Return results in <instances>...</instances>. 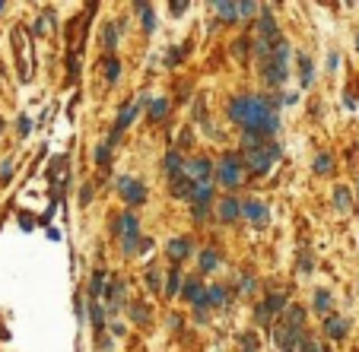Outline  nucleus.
Returning <instances> with one entry per match:
<instances>
[{"label": "nucleus", "mask_w": 359, "mask_h": 352, "mask_svg": "<svg viewBox=\"0 0 359 352\" xmlns=\"http://www.w3.org/2000/svg\"><path fill=\"white\" fill-rule=\"evenodd\" d=\"M242 216H245L248 222H254V226H267L270 209L264 206L261 200H245V203H242Z\"/></svg>", "instance_id": "1a4fd4ad"}, {"label": "nucleus", "mask_w": 359, "mask_h": 352, "mask_svg": "<svg viewBox=\"0 0 359 352\" xmlns=\"http://www.w3.org/2000/svg\"><path fill=\"white\" fill-rule=\"evenodd\" d=\"M188 254H191V238H172L168 241V257H172L175 263L185 260Z\"/></svg>", "instance_id": "2eb2a0df"}, {"label": "nucleus", "mask_w": 359, "mask_h": 352, "mask_svg": "<svg viewBox=\"0 0 359 352\" xmlns=\"http://www.w3.org/2000/svg\"><path fill=\"white\" fill-rule=\"evenodd\" d=\"M146 289L156 292V295L162 292V273H159V270H150V273H146Z\"/></svg>", "instance_id": "473e14b6"}, {"label": "nucleus", "mask_w": 359, "mask_h": 352, "mask_svg": "<svg viewBox=\"0 0 359 352\" xmlns=\"http://www.w3.org/2000/svg\"><path fill=\"white\" fill-rule=\"evenodd\" d=\"M274 38H280V32H276V19L270 16V10L264 6L261 19H257V42H274Z\"/></svg>", "instance_id": "9d476101"}, {"label": "nucleus", "mask_w": 359, "mask_h": 352, "mask_svg": "<svg viewBox=\"0 0 359 352\" xmlns=\"http://www.w3.org/2000/svg\"><path fill=\"white\" fill-rule=\"evenodd\" d=\"M242 289H245V292H251V289H254V279H251V276H245V279H242Z\"/></svg>", "instance_id": "8fccbe9b"}, {"label": "nucleus", "mask_w": 359, "mask_h": 352, "mask_svg": "<svg viewBox=\"0 0 359 352\" xmlns=\"http://www.w3.org/2000/svg\"><path fill=\"white\" fill-rule=\"evenodd\" d=\"M324 333H328L331 340H343V336L350 333V321L347 317H337V314H328L324 317Z\"/></svg>", "instance_id": "9b49d317"}, {"label": "nucleus", "mask_w": 359, "mask_h": 352, "mask_svg": "<svg viewBox=\"0 0 359 352\" xmlns=\"http://www.w3.org/2000/svg\"><path fill=\"white\" fill-rule=\"evenodd\" d=\"M286 60H289V45H286V38H283V42L276 45V51L270 54L267 60H261V76H264V83H267V86H283V83H286V76H289Z\"/></svg>", "instance_id": "f03ea898"}, {"label": "nucleus", "mask_w": 359, "mask_h": 352, "mask_svg": "<svg viewBox=\"0 0 359 352\" xmlns=\"http://www.w3.org/2000/svg\"><path fill=\"white\" fill-rule=\"evenodd\" d=\"M134 10L143 16V32H153L156 29V10H153V6L143 3V0H137V3H134Z\"/></svg>", "instance_id": "aec40b11"}, {"label": "nucleus", "mask_w": 359, "mask_h": 352, "mask_svg": "<svg viewBox=\"0 0 359 352\" xmlns=\"http://www.w3.org/2000/svg\"><path fill=\"white\" fill-rule=\"evenodd\" d=\"M178 292H181V299H185V302H191V304H194V302L200 299V295H204V289H200V282H197V279H185Z\"/></svg>", "instance_id": "4be33fe9"}, {"label": "nucleus", "mask_w": 359, "mask_h": 352, "mask_svg": "<svg viewBox=\"0 0 359 352\" xmlns=\"http://www.w3.org/2000/svg\"><path fill=\"white\" fill-rule=\"evenodd\" d=\"M178 289H181V270L175 267V270H168V282H166V295L168 299H175L178 295Z\"/></svg>", "instance_id": "bb28decb"}, {"label": "nucleus", "mask_w": 359, "mask_h": 352, "mask_svg": "<svg viewBox=\"0 0 359 352\" xmlns=\"http://www.w3.org/2000/svg\"><path fill=\"white\" fill-rule=\"evenodd\" d=\"M296 101H299V96H296V92H289V96L283 99V105H296Z\"/></svg>", "instance_id": "3c124183"}, {"label": "nucleus", "mask_w": 359, "mask_h": 352, "mask_svg": "<svg viewBox=\"0 0 359 352\" xmlns=\"http://www.w3.org/2000/svg\"><path fill=\"white\" fill-rule=\"evenodd\" d=\"M299 270H302V273H311V270H315V260H311V254H308V251H302V254H299Z\"/></svg>", "instance_id": "e433bc0d"}, {"label": "nucleus", "mask_w": 359, "mask_h": 352, "mask_svg": "<svg viewBox=\"0 0 359 352\" xmlns=\"http://www.w3.org/2000/svg\"><path fill=\"white\" fill-rule=\"evenodd\" d=\"M16 127H19V133L26 137V133L32 130V121H29V118H19V121H16Z\"/></svg>", "instance_id": "a18cd8bd"}, {"label": "nucleus", "mask_w": 359, "mask_h": 352, "mask_svg": "<svg viewBox=\"0 0 359 352\" xmlns=\"http://www.w3.org/2000/svg\"><path fill=\"white\" fill-rule=\"evenodd\" d=\"M105 282H108V273H105V270H96V273H92V282H89V299L99 302V295H102Z\"/></svg>", "instance_id": "5701e85b"}, {"label": "nucleus", "mask_w": 359, "mask_h": 352, "mask_svg": "<svg viewBox=\"0 0 359 352\" xmlns=\"http://www.w3.org/2000/svg\"><path fill=\"white\" fill-rule=\"evenodd\" d=\"M102 45H105V51H108V57H111V51H114V45H118V29H114L111 23L105 25V32H102Z\"/></svg>", "instance_id": "c756f323"}, {"label": "nucleus", "mask_w": 359, "mask_h": 352, "mask_svg": "<svg viewBox=\"0 0 359 352\" xmlns=\"http://www.w3.org/2000/svg\"><path fill=\"white\" fill-rule=\"evenodd\" d=\"M248 42H251V38H239V42H235V57H239V60H245V54H248Z\"/></svg>", "instance_id": "a19ab883"}, {"label": "nucleus", "mask_w": 359, "mask_h": 352, "mask_svg": "<svg viewBox=\"0 0 359 352\" xmlns=\"http://www.w3.org/2000/svg\"><path fill=\"white\" fill-rule=\"evenodd\" d=\"M131 317H134L137 324H150V311H146V304H137V302H134V304H131Z\"/></svg>", "instance_id": "72a5a7b5"}, {"label": "nucleus", "mask_w": 359, "mask_h": 352, "mask_svg": "<svg viewBox=\"0 0 359 352\" xmlns=\"http://www.w3.org/2000/svg\"><path fill=\"white\" fill-rule=\"evenodd\" d=\"M185 54H188V48H172V51H168V57H166V64H168V67H175L181 57H185Z\"/></svg>", "instance_id": "4c0bfd02"}, {"label": "nucleus", "mask_w": 359, "mask_h": 352, "mask_svg": "<svg viewBox=\"0 0 359 352\" xmlns=\"http://www.w3.org/2000/svg\"><path fill=\"white\" fill-rule=\"evenodd\" d=\"M213 172H216V178H220V184L229 187V191L242 184V159H239V155H232V152L222 155L220 168H213Z\"/></svg>", "instance_id": "423d86ee"}, {"label": "nucleus", "mask_w": 359, "mask_h": 352, "mask_svg": "<svg viewBox=\"0 0 359 352\" xmlns=\"http://www.w3.org/2000/svg\"><path fill=\"white\" fill-rule=\"evenodd\" d=\"M162 168H166L168 178H175V175H181V168H185V159H181L178 150H168L166 159H162Z\"/></svg>", "instance_id": "f8f14e48"}, {"label": "nucleus", "mask_w": 359, "mask_h": 352, "mask_svg": "<svg viewBox=\"0 0 359 352\" xmlns=\"http://www.w3.org/2000/svg\"><path fill=\"white\" fill-rule=\"evenodd\" d=\"M181 175H185L191 184H210V178H213V162L210 159H194V162H188V165L181 168Z\"/></svg>", "instance_id": "0eeeda50"}, {"label": "nucleus", "mask_w": 359, "mask_h": 352, "mask_svg": "<svg viewBox=\"0 0 359 352\" xmlns=\"http://www.w3.org/2000/svg\"><path fill=\"white\" fill-rule=\"evenodd\" d=\"M328 308H331V292L318 289V292H315V311H318V314H328Z\"/></svg>", "instance_id": "2f4dec72"}, {"label": "nucleus", "mask_w": 359, "mask_h": 352, "mask_svg": "<svg viewBox=\"0 0 359 352\" xmlns=\"http://www.w3.org/2000/svg\"><path fill=\"white\" fill-rule=\"evenodd\" d=\"M257 13V3H251V0H245V3H239V19H251Z\"/></svg>", "instance_id": "c9c22d12"}, {"label": "nucleus", "mask_w": 359, "mask_h": 352, "mask_svg": "<svg viewBox=\"0 0 359 352\" xmlns=\"http://www.w3.org/2000/svg\"><path fill=\"white\" fill-rule=\"evenodd\" d=\"M337 64H340V54H337V51H331V54H328V70L334 73V70H337Z\"/></svg>", "instance_id": "c03bdc74"}, {"label": "nucleus", "mask_w": 359, "mask_h": 352, "mask_svg": "<svg viewBox=\"0 0 359 352\" xmlns=\"http://www.w3.org/2000/svg\"><path fill=\"white\" fill-rule=\"evenodd\" d=\"M172 194H175V197H181V200H191L194 184L185 178V175H175V178H172Z\"/></svg>", "instance_id": "a211bd4d"}, {"label": "nucleus", "mask_w": 359, "mask_h": 352, "mask_svg": "<svg viewBox=\"0 0 359 352\" xmlns=\"http://www.w3.org/2000/svg\"><path fill=\"white\" fill-rule=\"evenodd\" d=\"M143 105H150V96H140L137 101H134V105H124V108H121L118 121H114L111 133H108V140H105V146H108V150H111V146H114V143H118V140H121V133H124L127 127L134 124V118H137V114H140V108H143Z\"/></svg>", "instance_id": "39448f33"}, {"label": "nucleus", "mask_w": 359, "mask_h": 352, "mask_svg": "<svg viewBox=\"0 0 359 352\" xmlns=\"http://www.w3.org/2000/svg\"><path fill=\"white\" fill-rule=\"evenodd\" d=\"M0 130H3V121H0Z\"/></svg>", "instance_id": "5fc2aeb1"}, {"label": "nucleus", "mask_w": 359, "mask_h": 352, "mask_svg": "<svg viewBox=\"0 0 359 352\" xmlns=\"http://www.w3.org/2000/svg\"><path fill=\"white\" fill-rule=\"evenodd\" d=\"M242 343H245V352H257V346H261V343L254 340V333H245V336H242Z\"/></svg>", "instance_id": "37998d69"}, {"label": "nucleus", "mask_w": 359, "mask_h": 352, "mask_svg": "<svg viewBox=\"0 0 359 352\" xmlns=\"http://www.w3.org/2000/svg\"><path fill=\"white\" fill-rule=\"evenodd\" d=\"M239 216H242V203L235 197H226L220 203V222H232V219H239Z\"/></svg>", "instance_id": "ddd939ff"}, {"label": "nucleus", "mask_w": 359, "mask_h": 352, "mask_svg": "<svg viewBox=\"0 0 359 352\" xmlns=\"http://www.w3.org/2000/svg\"><path fill=\"white\" fill-rule=\"evenodd\" d=\"M261 304H264V311H267V314L274 317V314H280V311L286 308V295H283V292H270Z\"/></svg>", "instance_id": "6ab92c4d"}, {"label": "nucleus", "mask_w": 359, "mask_h": 352, "mask_svg": "<svg viewBox=\"0 0 359 352\" xmlns=\"http://www.w3.org/2000/svg\"><path fill=\"white\" fill-rule=\"evenodd\" d=\"M331 165H334V159H331L328 152H321V155L315 159V175H328V172H331Z\"/></svg>", "instance_id": "f704fd0d"}, {"label": "nucleus", "mask_w": 359, "mask_h": 352, "mask_svg": "<svg viewBox=\"0 0 359 352\" xmlns=\"http://www.w3.org/2000/svg\"><path fill=\"white\" fill-rule=\"evenodd\" d=\"M73 311H77V317H80V321L86 317V304H83V299H80V295H77V302H73Z\"/></svg>", "instance_id": "49530a36"}, {"label": "nucleus", "mask_w": 359, "mask_h": 352, "mask_svg": "<svg viewBox=\"0 0 359 352\" xmlns=\"http://www.w3.org/2000/svg\"><path fill=\"white\" fill-rule=\"evenodd\" d=\"M204 302H207V308H220V304L229 302V295H226V289H222V286H210L204 292Z\"/></svg>", "instance_id": "412c9836"}, {"label": "nucleus", "mask_w": 359, "mask_h": 352, "mask_svg": "<svg viewBox=\"0 0 359 352\" xmlns=\"http://www.w3.org/2000/svg\"><path fill=\"white\" fill-rule=\"evenodd\" d=\"M89 200H92V187L86 184V187H83V194H80V203H89Z\"/></svg>", "instance_id": "09e8293b"}, {"label": "nucleus", "mask_w": 359, "mask_h": 352, "mask_svg": "<svg viewBox=\"0 0 359 352\" xmlns=\"http://www.w3.org/2000/svg\"><path fill=\"white\" fill-rule=\"evenodd\" d=\"M168 10H172V13H185L188 3H185V0H181V3H178V0H172V3H168Z\"/></svg>", "instance_id": "de8ad7c7"}, {"label": "nucleus", "mask_w": 359, "mask_h": 352, "mask_svg": "<svg viewBox=\"0 0 359 352\" xmlns=\"http://www.w3.org/2000/svg\"><path fill=\"white\" fill-rule=\"evenodd\" d=\"M108 159H111V150L102 143V146L96 150V165H108Z\"/></svg>", "instance_id": "58836bf2"}, {"label": "nucleus", "mask_w": 359, "mask_h": 352, "mask_svg": "<svg viewBox=\"0 0 359 352\" xmlns=\"http://www.w3.org/2000/svg\"><path fill=\"white\" fill-rule=\"evenodd\" d=\"M299 67H302V86H311V79H315V64H311L308 54H299Z\"/></svg>", "instance_id": "a878e982"}, {"label": "nucleus", "mask_w": 359, "mask_h": 352, "mask_svg": "<svg viewBox=\"0 0 359 352\" xmlns=\"http://www.w3.org/2000/svg\"><path fill=\"white\" fill-rule=\"evenodd\" d=\"M213 10L220 13L222 23H235V19H239V3H229V0H216Z\"/></svg>", "instance_id": "f3484780"}, {"label": "nucleus", "mask_w": 359, "mask_h": 352, "mask_svg": "<svg viewBox=\"0 0 359 352\" xmlns=\"http://www.w3.org/2000/svg\"><path fill=\"white\" fill-rule=\"evenodd\" d=\"M168 114V99H153L150 101V118L153 121H162Z\"/></svg>", "instance_id": "c85d7f7f"}, {"label": "nucleus", "mask_w": 359, "mask_h": 352, "mask_svg": "<svg viewBox=\"0 0 359 352\" xmlns=\"http://www.w3.org/2000/svg\"><path fill=\"white\" fill-rule=\"evenodd\" d=\"M334 206L337 209H340V213H347V209L350 206H353V197H350V191H347V187H334Z\"/></svg>", "instance_id": "393cba45"}, {"label": "nucleus", "mask_w": 359, "mask_h": 352, "mask_svg": "<svg viewBox=\"0 0 359 352\" xmlns=\"http://www.w3.org/2000/svg\"><path fill=\"white\" fill-rule=\"evenodd\" d=\"M280 324H286L289 330H302V324H305V308L293 304V308L286 311V317H280Z\"/></svg>", "instance_id": "dca6fc26"}, {"label": "nucleus", "mask_w": 359, "mask_h": 352, "mask_svg": "<svg viewBox=\"0 0 359 352\" xmlns=\"http://www.w3.org/2000/svg\"><path fill=\"white\" fill-rule=\"evenodd\" d=\"M10 178H13V162H0V181L6 184Z\"/></svg>", "instance_id": "79ce46f5"}, {"label": "nucleus", "mask_w": 359, "mask_h": 352, "mask_svg": "<svg viewBox=\"0 0 359 352\" xmlns=\"http://www.w3.org/2000/svg\"><path fill=\"white\" fill-rule=\"evenodd\" d=\"M118 76H121L118 57H108V60H105V79H108V83H118Z\"/></svg>", "instance_id": "7c9ffc66"}, {"label": "nucleus", "mask_w": 359, "mask_h": 352, "mask_svg": "<svg viewBox=\"0 0 359 352\" xmlns=\"http://www.w3.org/2000/svg\"><path fill=\"white\" fill-rule=\"evenodd\" d=\"M216 267H220V251L207 248V251L200 254V270H207V273H210V270H216Z\"/></svg>", "instance_id": "cd10ccee"}, {"label": "nucleus", "mask_w": 359, "mask_h": 352, "mask_svg": "<svg viewBox=\"0 0 359 352\" xmlns=\"http://www.w3.org/2000/svg\"><path fill=\"white\" fill-rule=\"evenodd\" d=\"M283 105V96H235L229 101V118L235 124L245 127V133H254V137H270V133L280 130V114L276 108Z\"/></svg>", "instance_id": "f257e3e1"}, {"label": "nucleus", "mask_w": 359, "mask_h": 352, "mask_svg": "<svg viewBox=\"0 0 359 352\" xmlns=\"http://www.w3.org/2000/svg\"><path fill=\"white\" fill-rule=\"evenodd\" d=\"M86 311H89V321L96 324V330L102 333V330H105V311H102V304H99L96 299H89V308H86Z\"/></svg>", "instance_id": "b1692460"}, {"label": "nucleus", "mask_w": 359, "mask_h": 352, "mask_svg": "<svg viewBox=\"0 0 359 352\" xmlns=\"http://www.w3.org/2000/svg\"><path fill=\"white\" fill-rule=\"evenodd\" d=\"M254 321L261 324V327H270V314L264 311V304H257V308H254Z\"/></svg>", "instance_id": "ea45409f"}, {"label": "nucleus", "mask_w": 359, "mask_h": 352, "mask_svg": "<svg viewBox=\"0 0 359 352\" xmlns=\"http://www.w3.org/2000/svg\"><path fill=\"white\" fill-rule=\"evenodd\" d=\"M356 48H359V35H356Z\"/></svg>", "instance_id": "864d4df0"}, {"label": "nucleus", "mask_w": 359, "mask_h": 352, "mask_svg": "<svg viewBox=\"0 0 359 352\" xmlns=\"http://www.w3.org/2000/svg\"><path fill=\"white\" fill-rule=\"evenodd\" d=\"M118 194L131 203V206H140V203L146 200V187H143V181H137V178H118Z\"/></svg>", "instance_id": "6e6552de"}, {"label": "nucleus", "mask_w": 359, "mask_h": 352, "mask_svg": "<svg viewBox=\"0 0 359 352\" xmlns=\"http://www.w3.org/2000/svg\"><path fill=\"white\" fill-rule=\"evenodd\" d=\"M3 6H6V3H3V0H0V13H3Z\"/></svg>", "instance_id": "603ef678"}, {"label": "nucleus", "mask_w": 359, "mask_h": 352, "mask_svg": "<svg viewBox=\"0 0 359 352\" xmlns=\"http://www.w3.org/2000/svg\"><path fill=\"white\" fill-rule=\"evenodd\" d=\"M111 228H114V232H121V251H124V254H134L140 248V222H137V216H134V213L118 216V219L111 222Z\"/></svg>", "instance_id": "20e7f679"}, {"label": "nucleus", "mask_w": 359, "mask_h": 352, "mask_svg": "<svg viewBox=\"0 0 359 352\" xmlns=\"http://www.w3.org/2000/svg\"><path fill=\"white\" fill-rule=\"evenodd\" d=\"M242 155H245V165L251 168L254 175H267L270 165L283 155V146L280 143H267V140H264V143L251 146V150H242Z\"/></svg>", "instance_id": "7ed1b4c3"}, {"label": "nucleus", "mask_w": 359, "mask_h": 352, "mask_svg": "<svg viewBox=\"0 0 359 352\" xmlns=\"http://www.w3.org/2000/svg\"><path fill=\"white\" fill-rule=\"evenodd\" d=\"M105 299H108V311L114 314V311L121 308V302H124V282H118V279H114L111 286L105 289Z\"/></svg>", "instance_id": "4468645a"}]
</instances>
